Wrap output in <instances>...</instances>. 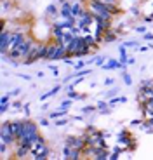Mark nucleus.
<instances>
[{"instance_id":"21","label":"nucleus","mask_w":153,"mask_h":160,"mask_svg":"<svg viewBox=\"0 0 153 160\" xmlns=\"http://www.w3.org/2000/svg\"><path fill=\"white\" fill-rule=\"evenodd\" d=\"M84 9H85V7L80 4V2H73V4H72V14H73L75 18H78V16H80V12L84 11Z\"/></svg>"},{"instance_id":"27","label":"nucleus","mask_w":153,"mask_h":160,"mask_svg":"<svg viewBox=\"0 0 153 160\" xmlns=\"http://www.w3.org/2000/svg\"><path fill=\"white\" fill-rule=\"evenodd\" d=\"M122 80H124L125 85H132V78H131V75L127 73V70H124V73H122Z\"/></svg>"},{"instance_id":"20","label":"nucleus","mask_w":153,"mask_h":160,"mask_svg":"<svg viewBox=\"0 0 153 160\" xmlns=\"http://www.w3.org/2000/svg\"><path fill=\"white\" fill-rule=\"evenodd\" d=\"M57 12H59L57 5H56V4H51V5H47V9H45V16H49V18H56V16H57Z\"/></svg>"},{"instance_id":"22","label":"nucleus","mask_w":153,"mask_h":160,"mask_svg":"<svg viewBox=\"0 0 153 160\" xmlns=\"http://www.w3.org/2000/svg\"><path fill=\"white\" fill-rule=\"evenodd\" d=\"M91 49H92V47H89V45H84L82 49H78V51H76L75 54H73V58H85V56L89 54V52H91Z\"/></svg>"},{"instance_id":"18","label":"nucleus","mask_w":153,"mask_h":160,"mask_svg":"<svg viewBox=\"0 0 153 160\" xmlns=\"http://www.w3.org/2000/svg\"><path fill=\"white\" fill-rule=\"evenodd\" d=\"M59 91H61V85H54V87L51 89L49 92H45V94H42V96H40V101H45V99H49V98L56 96V94H57Z\"/></svg>"},{"instance_id":"26","label":"nucleus","mask_w":153,"mask_h":160,"mask_svg":"<svg viewBox=\"0 0 153 160\" xmlns=\"http://www.w3.org/2000/svg\"><path fill=\"white\" fill-rule=\"evenodd\" d=\"M66 94H68L70 99H84V98H85L84 94H78V92H75V91H68Z\"/></svg>"},{"instance_id":"47","label":"nucleus","mask_w":153,"mask_h":160,"mask_svg":"<svg viewBox=\"0 0 153 160\" xmlns=\"http://www.w3.org/2000/svg\"><path fill=\"white\" fill-rule=\"evenodd\" d=\"M19 77H21L23 80H30V75H19Z\"/></svg>"},{"instance_id":"15","label":"nucleus","mask_w":153,"mask_h":160,"mask_svg":"<svg viewBox=\"0 0 153 160\" xmlns=\"http://www.w3.org/2000/svg\"><path fill=\"white\" fill-rule=\"evenodd\" d=\"M101 68L103 70H122V64H120V61H117V59H110L108 63H105Z\"/></svg>"},{"instance_id":"12","label":"nucleus","mask_w":153,"mask_h":160,"mask_svg":"<svg viewBox=\"0 0 153 160\" xmlns=\"http://www.w3.org/2000/svg\"><path fill=\"white\" fill-rule=\"evenodd\" d=\"M30 153H32V146H28V144H16V152H14L16 158H24Z\"/></svg>"},{"instance_id":"5","label":"nucleus","mask_w":153,"mask_h":160,"mask_svg":"<svg viewBox=\"0 0 153 160\" xmlns=\"http://www.w3.org/2000/svg\"><path fill=\"white\" fill-rule=\"evenodd\" d=\"M117 139H118V144H120L122 148H129V150L136 148V141H134V138L129 134V131H120Z\"/></svg>"},{"instance_id":"28","label":"nucleus","mask_w":153,"mask_h":160,"mask_svg":"<svg viewBox=\"0 0 153 160\" xmlns=\"http://www.w3.org/2000/svg\"><path fill=\"white\" fill-rule=\"evenodd\" d=\"M72 104H73V99H65V101H61V104H59V108H63V110H70L72 108Z\"/></svg>"},{"instance_id":"16","label":"nucleus","mask_w":153,"mask_h":160,"mask_svg":"<svg viewBox=\"0 0 153 160\" xmlns=\"http://www.w3.org/2000/svg\"><path fill=\"white\" fill-rule=\"evenodd\" d=\"M11 94H4L2 99H0V113H5L9 110V99H11Z\"/></svg>"},{"instance_id":"19","label":"nucleus","mask_w":153,"mask_h":160,"mask_svg":"<svg viewBox=\"0 0 153 160\" xmlns=\"http://www.w3.org/2000/svg\"><path fill=\"white\" fill-rule=\"evenodd\" d=\"M65 115H68V110H63V108H59V110H56V112H51L49 113V118L52 120H57V118H61V117H65Z\"/></svg>"},{"instance_id":"42","label":"nucleus","mask_w":153,"mask_h":160,"mask_svg":"<svg viewBox=\"0 0 153 160\" xmlns=\"http://www.w3.org/2000/svg\"><path fill=\"white\" fill-rule=\"evenodd\" d=\"M113 84H115V80H113V78H106L105 80V85H108V87H110V85H113Z\"/></svg>"},{"instance_id":"7","label":"nucleus","mask_w":153,"mask_h":160,"mask_svg":"<svg viewBox=\"0 0 153 160\" xmlns=\"http://www.w3.org/2000/svg\"><path fill=\"white\" fill-rule=\"evenodd\" d=\"M11 35H12V32H7V30H5V23H4L2 24V32H0V54H2V56L7 54V51H9Z\"/></svg>"},{"instance_id":"32","label":"nucleus","mask_w":153,"mask_h":160,"mask_svg":"<svg viewBox=\"0 0 153 160\" xmlns=\"http://www.w3.org/2000/svg\"><path fill=\"white\" fill-rule=\"evenodd\" d=\"M68 124V118H57L54 120V125H57V127H63V125Z\"/></svg>"},{"instance_id":"24","label":"nucleus","mask_w":153,"mask_h":160,"mask_svg":"<svg viewBox=\"0 0 153 160\" xmlns=\"http://www.w3.org/2000/svg\"><path fill=\"white\" fill-rule=\"evenodd\" d=\"M105 56H101V54H97V56H94L91 61H87V63H92V64H96V66H103L105 64Z\"/></svg>"},{"instance_id":"44","label":"nucleus","mask_w":153,"mask_h":160,"mask_svg":"<svg viewBox=\"0 0 153 160\" xmlns=\"http://www.w3.org/2000/svg\"><path fill=\"white\" fill-rule=\"evenodd\" d=\"M131 12H132L134 16H139V9H137V7H132V9H131Z\"/></svg>"},{"instance_id":"39","label":"nucleus","mask_w":153,"mask_h":160,"mask_svg":"<svg viewBox=\"0 0 153 160\" xmlns=\"http://www.w3.org/2000/svg\"><path fill=\"white\" fill-rule=\"evenodd\" d=\"M143 124V120L141 118H134L132 122H131V125H141Z\"/></svg>"},{"instance_id":"41","label":"nucleus","mask_w":153,"mask_h":160,"mask_svg":"<svg viewBox=\"0 0 153 160\" xmlns=\"http://www.w3.org/2000/svg\"><path fill=\"white\" fill-rule=\"evenodd\" d=\"M9 94H11V96H19V94H21V89H14V91L9 92Z\"/></svg>"},{"instance_id":"13","label":"nucleus","mask_w":153,"mask_h":160,"mask_svg":"<svg viewBox=\"0 0 153 160\" xmlns=\"http://www.w3.org/2000/svg\"><path fill=\"white\" fill-rule=\"evenodd\" d=\"M59 14H61V18H72L73 16L72 14V4H70V2H63L61 7H59Z\"/></svg>"},{"instance_id":"34","label":"nucleus","mask_w":153,"mask_h":160,"mask_svg":"<svg viewBox=\"0 0 153 160\" xmlns=\"http://www.w3.org/2000/svg\"><path fill=\"white\" fill-rule=\"evenodd\" d=\"M23 106H24V104L21 103V101H14V103H12V108H14V110H19V108H23Z\"/></svg>"},{"instance_id":"3","label":"nucleus","mask_w":153,"mask_h":160,"mask_svg":"<svg viewBox=\"0 0 153 160\" xmlns=\"http://www.w3.org/2000/svg\"><path fill=\"white\" fill-rule=\"evenodd\" d=\"M49 153H51V152H49V146L45 144V141L42 139V138H40L38 141H37V143H33V144H32V155L35 157L37 160H44V158H47Z\"/></svg>"},{"instance_id":"25","label":"nucleus","mask_w":153,"mask_h":160,"mask_svg":"<svg viewBox=\"0 0 153 160\" xmlns=\"http://www.w3.org/2000/svg\"><path fill=\"white\" fill-rule=\"evenodd\" d=\"M118 91H120V89H118V87H113V89H108V91L105 92V98H106V99H111V98L118 96Z\"/></svg>"},{"instance_id":"33","label":"nucleus","mask_w":153,"mask_h":160,"mask_svg":"<svg viewBox=\"0 0 153 160\" xmlns=\"http://www.w3.org/2000/svg\"><path fill=\"white\" fill-rule=\"evenodd\" d=\"M92 70L91 68H82V72H78V77H85V75H91Z\"/></svg>"},{"instance_id":"43","label":"nucleus","mask_w":153,"mask_h":160,"mask_svg":"<svg viewBox=\"0 0 153 160\" xmlns=\"http://www.w3.org/2000/svg\"><path fill=\"white\" fill-rule=\"evenodd\" d=\"M40 125H44V127H47V125H49V120H47V118H40Z\"/></svg>"},{"instance_id":"29","label":"nucleus","mask_w":153,"mask_h":160,"mask_svg":"<svg viewBox=\"0 0 153 160\" xmlns=\"http://www.w3.org/2000/svg\"><path fill=\"white\" fill-rule=\"evenodd\" d=\"M122 45H125V47H134L136 51H139V44H137L136 40H127V42H124Z\"/></svg>"},{"instance_id":"46","label":"nucleus","mask_w":153,"mask_h":160,"mask_svg":"<svg viewBox=\"0 0 153 160\" xmlns=\"http://www.w3.org/2000/svg\"><path fill=\"white\" fill-rule=\"evenodd\" d=\"M136 63V59H134V58H129V61H127V64H134Z\"/></svg>"},{"instance_id":"35","label":"nucleus","mask_w":153,"mask_h":160,"mask_svg":"<svg viewBox=\"0 0 153 160\" xmlns=\"http://www.w3.org/2000/svg\"><path fill=\"white\" fill-rule=\"evenodd\" d=\"M49 70H51V72L54 73V77H57V73H59V70H57L56 66H54V64H49Z\"/></svg>"},{"instance_id":"11","label":"nucleus","mask_w":153,"mask_h":160,"mask_svg":"<svg viewBox=\"0 0 153 160\" xmlns=\"http://www.w3.org/2000/svg\"><path fill=\"white\" fill-rule=\"evenodd\" d=\"M80 155H82V150H76V148H73V146L65 144V148H63V157H65V158L76 160V158H80Z\"/></svg>"},{"instance_id":"23","label":"nucleus","mask_w":153,"mask_h":160,"mask_svg":"<svg viewBox=\"0 0 153 160\" xmlns=\"http://www.w3.org/2000/svg\"><path fill=\"white\" fill-rule=\"evenodd\" d=\"M118 103H127V98L125 96H115V98H111V99L108 101V104L111 106V108L115 106V104H118Z\"/></svg>"},{"instance_id":"1","label":"nucleus","mask_w":153,"mask_h":160,"mask_svg":"<svg viewBox=\"0 0 153 160\" xmlns=\"http://www.w3.org/2000/svg\"><path fill=\"white\" fill-rule=\"evenodd\" d=\"M40 59H47V44L35 42L30 54L23 59V64H33L35 61H40Z\"/></svg>"},{"instance_id":"38","label":"nucleus","mask_w":153,"mask_h":160,"mask_svg":"<svg viewBox=\"0 0 153 160\" xmlns=\"http://www.w3.org/2000/svg\"><path fill=\"white\" fill-rule=\"evenodd\" d=\"M106 5H117L118 4V0H103Z\"/></svg>"},{"instance_id":"8","label":"nucleus","mask_w":153,"mask_h":160,"mask_svg":"<svg viewBox=\"0 0 153 160\" xmlns=\"http://www.w3.org/2000/svg\"><path fill=\"white\" fill-rule=\"evenodd\" d=\"M24 38H26V33H24V30H16V32H12L11 40H9V51H11V49H17V47H19V44L23 42ZM9 51H7V52H9Z\"/></svg>"},{"instance_id":"30","label":"nucleus","mask_w":153,"mask_h":160,"mask_svg":"<svg viewBox=\"0 0 153 160\" xmlns=\"http://www.w3.org/2000/svg\"><path fill=\"white\" fill-rule=\"evenodd\" d=\"M97 110V106H84L82 108V115H85V113H92V112H96Z\"/></svg>"},{"instance_id":"2","label":"nucleus","mask_w":153,"mask_h":160,"mask_svg":"<svg viewBox=\"0 0 153 160\" xmlns=\"http://www.w3.org/2000/svg\"><path fill=\"white\" fill-rule=\"evenodd\" d=\"M87 9L92 12L94 16H99V18H105V19H111V12H110L108 5L103 2V0H89L87 2Z\"/></svg>"},{"instance_id":"10","label":"nucleus","mask_w":153,"mask_h":160,"mask_svg":"<svg viewBox=\"0 0 153 160\" xmlns=\"http://www.w3.org/2000/svg\"><path fill=\"white\" fill-rule=\"evenodd\" d=\"M84 45H87V44H85V40H84V37H75V38L66 45V49H68L70 54H75V52L78 51V49H82Z\"/></svg>"},{"instance_id":"9","label":"nucleus","mask_w":153,"mask_h":160,"mask_svg":"<svg viewBox=\"0 0 153 160\" xmlns=\"http://www.w3.org/2000/svg\"><path fill=\"white\" fill-rule=\"evenodd\" d=\"M33 44H35V42H33V40L30 38V37H26V38H24L23 42L19 44V47H17L16 51L19 52V58H21V59H24V58H26V56L30 54V51H32Z\"/></svg>"},{"instance_id":"17","label":"nucleus","mask_w":153,"mask_h":160,"mask_svg":"<svg viewBox=\"0 0 153 160\" xmlns=\"http://www.w3.org/2000/svg\"><path fill=\"white\" fill-rule=\"evenodd\" d=\"M117 40V32H113V30H106L103 33V42H115Z\"/></svg>"},{"instance_id":"40","label":"nucleus","mask_w":153,"mask_h":160,"mask_svg":"<svg viewBox=\"0 0 153 160\" xmlns=\"http://www.w3.org/2000/svg\"><path fill=\"white\" fill-rule=\"evenodd\" d=\"M136 33H146L145 26H136Z\"/></svg>"},{"instance_id":"4","label":"nucleus","mask_w":153,"mask_h":160,"mask_svg":"<svg viewBox=\"0 0 153 160\" xmlns=\"http://www.w3.org/2000/svg\"><path fill=\"white\" fill-rule=\"evenodd\" d=\"M65 144L73 146V148L84 152V150L87 148V138H85V134H82V136H68L65 139Z\"/></svg>"},{"instance_id":"37","label":"nucleus","mask_w":153,"mask_h":160,"mask_svg":"<svg viewBox=\"0 0 153 160\" xmlns=\"http://www.w3.org/2000/svg\"><path fill=\"white\" fill-rule=\"evenodd\" d=\"M85 63H87V61H80V63H76L75 64V70H82L85 66Z\"/></svg>"},{"instance_id":"45","label":"nucleus","mask_w":153,"mask_h":160,"mask_svg":"<svg viewBox=\"0 0 153 160\" xmlns=\"http://www.w3.org/2000/svg\"><path fill=\"white\" fill-rule=\"evenodd\" d=\"M145 40H153V33H145Z\"/></svg>"},{"instance_id":"14","label":"nucleus","mask_w":153,"mask_h":160,"mask_svg":"<svg viewBox=\"0 0 153 160\" xmlns=\"http://www.w3.org/2000/svg\"><path fill=\"white\" fill-rule=\"evenodd\" d=\"M57 42L54 40V42H51V44H47V61H54V54H56L57 51Z\"/></svg>"},{"instance_id":"31","label":"nucleus","mask_w":153,"mask_h":160,"mask_svg":"<svg viewBox=\"0 0 153 160\" xmlns=\"http://www.w3.org/2000/svg\"><path fill=\"white\" fill-rule=\"evenodd\" d=\"M96 106H97V110H103V108H108L110 104H108V101L101 99V101H97V103H96Z\"/></svg>"},{"instance_id":"6","label":"nucleus","mask_w":153,"mask_h":160,"mask_svg":"<svg viewBox=\"0 0 153 160\" xmlns=\"http://www.w3.org/2000/svg\"><path fill=\"white\" fill-rule=\"evenodd\" d=\"M92 23H94V14L89 11V9H84V11L80 12V16L76 18V24H78L82 30H87Z\"/></svg>"},{"instance_id":"36","label":"nucleus","mask_w":153,"mask_h":160,"mask_svg":"<svg viewBox=\"0 0 153 160\" xmlns=\"http://www.w3.org/2000/svg\"><path fill=\"white\" fill-rule=\"evenodd\" d=\"M23 112H24V115H26V117H30V103H26L23 106Z\"/></svg>"}]
</instances>
